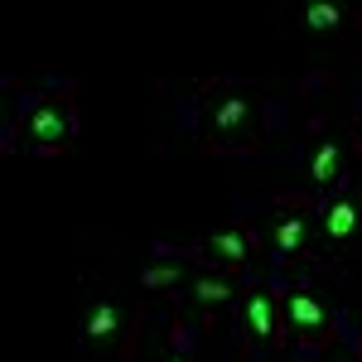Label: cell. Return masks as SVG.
<instances>
[{
	"label": "cell",
	"mask_w": 362,
	"mask_h": 362,
	"mask_svg": "<svg viewBox=\"0 0 362 362\" xmlns=\"http://www.w3.org/2000/svg\"><path fill=\"white\" fill-rule=\"evenodd\" d=\"M68 136H73V107L68 102H44V107L29 112V140H34V150H58Z\"/></svg>",
	"instance_id": "obj_1"
},
{
	"label": "cell",
	"mask_w": 362,
	"mask_h": 362,
	"mask_svg": "<svg viewBox=\"0 0 362 362\" xmlns=\"http://www.w3.org/2000/svg\"><path fill=\"white\" fill-rule=\"evenodd\" d=\"M285 314H290V324H295L300 334H309V338H319L324 329H329V309L319 305L309 290H290V295H285Z\"/></svg>",
	"instance_id": "obj_2"
},
{
	"label": "cell",
	"mask_w": 362,
	"mask_h": 362,
	"mask_svg": "<svg viewBox=\"0 0 362 362\" xmlns=\"http://www.w3.org/2000/svg\"><path fill=\"white\" fill-rule=\"evenodd\" d=\"M338 169H343V150H338L334 140H324V145H314V155H309V179L324 189V184H334Z\"/></svg>",
	"instance_id": "obj_3"
},
{
	"label": "cell",
	"mask_w": 362,
	"mask_h": 362,
	"mask_svg": "<svg viewBox=\"0 0 362 362\" xmlns=\"http://www.w3.org/2000/svg\"><path fill=\"white\" fill-rule=\"evenodd\" d=\"M358 203H353V198H338L334 208H329V213H324V237H334V242H343V237H353V232H358Z\"/></svg>",
	"instance_id": "obj_4"
},
{
	"label": "cell",
	"mask_w": 362,
	"mask_h": 362,
	"mask_svg": "<svg viewBox=\"0 0 362 362\" xmlns=\"http://www.w3.org/2000/svg\"><path fill=\"white\" fill-rule=\"evenodd\" d=\"M208 256H218V261H227V266H237V261H247L251 256V237L247 232H218V237H208Z\"/></svg>",
	"instance_id": "obj_5"
},
{
	"label": "cell",
	"mask_w": 362,
	"mask_h": 362,
	"mask_svg": "<svg viewBox=\"0 0 362 362\" xmlns=\"http://www.w3.org/2000/svg\"><path fill=\"white\" fill-rule=\"evenodd\" d=\"M271 329H276V314H271V295H247V338H271Z\"/></svg>",
	"instance_id": "obj_6"
},
{
	"label": "cell",
	"mask_w": 362,
	"mask_h": 362,
	"mask_svg": "<svg viewBox=\"0 0 362 362\" xmlns=\"http://www.w3.org/2000/svg\"><path fill=\"white\" fill-rule=\"evenodd\" d=\"M271 242H276V256H295V251L305 247V218H300V213L280 218V223H276V237H271Z\"/></svg>",
	"instance_id": "obj_7"
},
{
	"label": "cell",
	"mask_w": 362,
	"mask_h": 362,
	"mask_svg": "<svg viewBox=\"0 0 362 362\" xmlns=\"http://www.w3.org/2000/svg\"><path fill=\"white\" fill-rule=\"evenodd\" d=\"M116 329H121V309H116L112 300L92 305V314H87V338H112Z\"/></svg>",
	"instance_id": "obj_8"
},
{
	"label": "cell",
	"mask_w": 362,
	"mask_h": 362,
	"mask_svg": "<svg viewBox=\"0 0 362 362\" xmlns=\"http://www.w3.org/2000/svg\"><path fill=\"white\" fill-rule=\"evenodd\" d=\"M194 300L198 305H227V300H232V285L218 280V276H198L194 280Z\"/></svg>",
	"instance_id": "obj_9"
},
{
	"label": "cell",
	"mask_w": 362,
	"mask_h": 362,
	"mask_svg": "<svg viewBox=\"0 0 362 362\" xmlns=\"http://www.w3.org/2000/svg\"><path fill=\"white\" fill-rule=\"evenodd\" d=\"M305 25L309 29H338L343 25V10L338 5H324V0L319 5H305Z\"/></svg>",
	"instance_id": "obj_10"
},
{
	"label": "cell",
	"mask_w": 362,
	"mask_h": 362,
	"mask_svg": "<svg viewBox=\"0 0 362 362\" xmlns=\"http://www.w3.org/2000/svg\"><path fill=\"white\" fill-rule=\"evenodd\" d=\"M140 280H145V290H169V285L179 280V266H174V261H155Z\"/></svg>",
	"instance_id": "obj_11"
},
{
	"label": "cell",
	"mask_w": 362,
	"mask_h": 362,
	"mask_svg": "<svg viewBox=\"0 0 362 362\" xmlns=\"http://www.w3.org/2000/svg\"><path fill=\"white\" fill-rule=\"evenodd\" d=\"M242 116H247V102H237V97H232V102H223V107H218V126H242Z\"/></svg>",
	"instance_id": "obj_12"
},
{
	"label": "cell",
	"mask_w": 362,
	"mask_h": 362,
	"mask_svg": "<svg viewBox=\"0 0 362 362\" xmlns=\"http://www.w3.org/2000/svg\"><path fill=\"white\" fill-rule=\"evenodd\" d=\"M165 362H189V358H184V348H169V358Z\"/></svg>",
	"instance_id": "obj_13"
}]
</instances>
